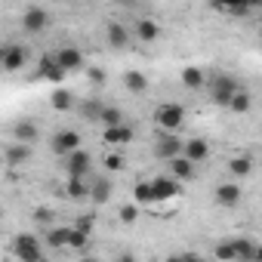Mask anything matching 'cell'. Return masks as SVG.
<instances>
[{
  "mask_svg": "<svg viewBox=\"0 0 262 262\" xmlns=\"http://www.w3.org/2000/svg\"><path fill=\"white\" fill-rule=\"evenodd\" d=\"M207 90H210L213 105L228 108V102H231V96L241 90V83H237V77H231V74H216V77L207 83Z\"/></svg>",
  "mask_w": 262,
  "mask_h": 262,
  "instance_id": "cell-1",
  "label": "cell"
},
{
  "mask_svg": "<svg viewBox=\"0 0 262 262\" xmlns=\"http://www.w3.org/2000/svg\"><path fill=\"white\" fill-rule=\"evenodd\" d=\"M22 31L25 34H43L50 25H53V13L43 10V7H25L22 10V19H19Z\"/></svg>",
  "mask_w": 262,
  "mask_h": 262,
  "instance_id": "cell-2",
  "label": "cell"
},
{
  "mask_svg": "<svg viewBox=\"0 0 262 262\" xmlns=\"http://www.w3.org/2000/svg\"><path fill=\"white\" fill-rule=\"evenodd\" d=\"M28 62H31V50L25 43H7L4 53H0V65H4L7 74H19Z\"/></svg>",
  "mask_w": 262,
  "mask_h": 262,
  "instance_id": "cell-3",
  "label": "cell"
},
{
  "mask_svg": "<svg viewBox=\"0 0 262 262\" xmlns=\"http://www.w3.org/2000/svg\"><path fill=\"white\" fill-rule=\"evenodd\" d=\"M155 123L161 129H173V133H179V126L185 123V108L179 102H164L155 108Z\"/></svg>",
  "mask_w": 262,
  "mask_h": 262,
  "instance_id": "cell-4",
  "label": "cell"
},
{
  "mask_svg": "<svg viewBox=\"0 0 262 262\" xmlns=\"http://www.w3.org/2000/svg\"><path fill=\"white\" fill-rule=\"evenodd\" d=\"M182 151H185V139H179V133H173V129H161L158 139H155V158L173 161Z\"/></svg>",
  "mask_w": 262,
  "mask_h": 262,
  "instance_id": "cell-5",
  "label": "cell"
},
{
  "mask_svg": "<svg viewBox=\"0 0 262 262\" xmlns=\"http://www.w3.org/2000/svg\"><path fill=\"white\" fill-rule=\"evenodd\" d=\"M13 253L19 262H40L43 259V247H40V237L34 234H19L13 241Z\"/></svg>",
  "mask_w": 262,
  "mask_h": 262,
  "instance_id": "cell-6",
  "label": "cell"
},
{
  "mask_svg": "<svg viewBox=\"0 0 262 262\" xmlns=\"http://www.w3.org/2000/svg\"><path fill=\"white\" fill-rule=\"evenodd\" d=\"M105 40H108L111 50H129V43L136 40V34H133V28H126L120 19H111L105 25Z\"/></svg>",
  "mask_w": 262,
  "mask_h": 262,
  "instance_id": "cell-7",
  "label": "cell"
},
{
  "mask_svg": "<svg viewBox=\"0 0 262 262\" xmlns=\"http://www.w3.org/2000/svg\"><path fill=\"white\" fill-rule=\"evenodd\" d=\"M133 139H136V129L129 126L126 120L123 123H114V126H102V142L111 145V148H126Z\"/></svg>",
  "mask_w": 262,
  "mask_h": 262,
  "instance_id": "cell-8",
  "label": "cell"
},
{
  "mask_svg": "<svg viewBox=\"0 0 262 262\" xmlns=\"http://www.w3.org/2000/svg\"><path fill=\"white\" fill-rule=\"evenodd\" d=\"M77 148H80V133L77 129H59V133L50 139V151L59 155V158H65V155H71Z\"/></svg>",
  "mask_w": 262,
  "mask_h": 262,
  "instance_id": "cell-9",
  "label": "cell"
},
{
  "mask_svg": "<svg viewBox=\"0 0 262 262\" xmlns=\"http://www.w3.org/2000/svg\"><path fill=\"white\" fill-rule=\"evenodd\" d=\"M65 74H68V71L56 62V53H53V56H50V53H47V56H40V62H37V80L62 83V80H65Z\"/></svg>",
  "mask_w": 262,
  "mask_h": 262,
  "instance_id": "cell-10",
  "label": "cell"
},
{
  "mask_svg": "<svg viewBox=\"0 0 262 262\" xmlns=\"http://www.w3.org/2000/svg\"><path fill=\"white\" fill-rule=\"evenodd\" d=\"M62 161H65V173H68V176H86V173L93 170V155H90V151H83V148H77V151L65 155Z\"/></svg>",
  "mask_w": 262,
  "mask_h": 262,
  "instance_id": "cell-11",
  "label": "cell"
},
{
  "mask_svg": "<svg viewBox=\"0 0 262 262\" xmlns=\"http://www.w3.org/2000/svg\"><path fill=\"white\" fill-rule=\"evenodd\" d=\"M4 161H7V167H13V170L25 167V164L31 161V142H19V139H13V142L7 145V151H4Z\"/></svg>",
  "mask_w": 262,
  "mask_h": 262,
  "instance_id": "cell-12",
  "label": "cell"
},
{
  "mask_svg": "<svg viewBox=\"0 0 262 262\" xmlns=\"http://www.w3.org/2000/svg\"><path fill=\"white\" fill-rule=\"evenodd\" d=\"M10 136L13 139H19V142H37L40 139V126L31 120V117H19V120H13V126H10Z\"/></svg>",
  "mask_w": 262,
  "mask_h": 262,
  "instance_id": "cell-13",
  "label": "cell"
},
{
  "mask_svg": "<svg viewBox=\"0 0 262 262\" xmlns=\"http://www.w3.org/2000/svg\"><path fill=\"white\" fill-rule=\"evenodd\" d=\"M133 34H136L139 43H158L161 40V25L151 16H139L136 25H133Z\"/></svg>",
  "mask_w": 262,
  "mask_h": 262,
  "instance_id": "cell-14",
  "label": "cell"
},
{
  "mask_svg": "<svg viewBox=\"0 0 262 262\" xmlns=\"http://www.w3.org/2000/svg\"><path fill=\"white\" fill-rule=\"evenodd\" d=\"M167 167H170V176H176L179 182H191L198 176V164L185 155H176L173 161H167Z\"/></svg>",
  "mask_w": 262,
  "mask_h": 262,
  "instance_id": "cell-15",
  "label": "cell"
},
{
  "mask_svg": "<svg viewBox=\"0 0 262 262\" xmlns=\"http://www.w3.org/2000/svg\"><path fill=\"white\" fill-rule=\"evenodd\" d=\"M56 62L71 74V71H83L86 68V59H83V53L77 50V47H62L59 53H56Z\"/></svg>",
  "mask_w": 262,
  "mask_h": 262,
  "instance_id": "cell-16",
  "label": "cell"
},
{
  "mask_svg": "<svg viewBox=\"0 0 262 262\" xmlns=\"http://www.w3.org/2000/svg\"><path fill=\"white\" fill-rule=\"evenodd\" d=\"M151 182H155V191H158V204L173 201V198L182 194V182L176 176H161V179H151Z\"/></svg>",
  "mask_w": 262,
  "mask_h": 262,
  "instance_id": "cell-17",
  "label": "cell"
},
{
  "mask_svg": "<svg viewBox=\"0 0 262 262\" xmlns=\"http://www.w3.org/2000/svg\"><path fill=\"white\" fill-rule=\"evenodd\" d=\"M241 185L237 182H219L216 185V191H213V198H216V204L219 207H237L241 204Z\"/></svg>",
  "mask_w": 262,
  "mask_h": 262,
  "instance_id": "cell-18",
  "label": "cell"
},
{
  "mask_svg": "<svg viewBox=\"0 0 262 262\" xmlns=\"http://www.w3.org/2000/svg\"><path fill=\"white\" fill-rule=\"evenodd\" d=\"M179 80H182V86L185 90H207V74H204V68H198V65H185L182 68V74H179Z\"/></svg>",
  "mask_w": 262,
  "mask_h": 262,
  "instance_id": "cell-19",
  "label": "cell"
},
{
  "mask_svg": "<svg viewBox=\"0 0 262 262\" xmlns=\"http://www.w3.org/2000/svg\"><path fill=\"white\" fill-rule=\"evenodd\" d=\"M148 86H151L148 74H142V71H123V90L126 93L142 96V93H148Z\"/></svg>",
  "mask_w": 262,
  "mask_h": 262,
  "instance_id": "cell-20",
  "label": "cell"
},
{
  "mask_svg": "<svg viewBox=\"0 0 262 262\" xmlns=\"http://www.w3.org/2000/svg\"><path fill=\"white\" fill-rule=\"evenodd\" d=\"M185 158H191L194 164H204L207 158H210V142L207 139H201V136H194V139H185V151H182Z\"/></svg>",
  "mask_w": 262,
  "mask_h": 262,
  "instance_id": "cell-21",
  "label": "cell"
},
{
  "mask_svg": "<svg viewBox=\"0 0 262 262\" xmlns=\"http://www.w3.org/2000/svg\"><path fill=\"white\" fill-rule=\"evenodd\" d=\"M90 188H93V182H86V176H68L65 194H68L71 201H86V198H90Z\"/></svg>",
  "mask_w": 262,
  "mask_h": 262,
  "instance_id": "cell-22",
  "label": "cell"
},
{
  "mask_svg": "<svg viewBox=\"0 0 262 262\" xmlns=\"http://www.w3.org/2000/svg\"><path fill=\"white\" fill-rule=\"evenodd\" d=\"M50 108L53 111H74L77 108V99L71 90H53L50 93Z\"/></svg>",
  "mask_w": 262,
  "mask_h": 262,
  "instance_id": "cell-23",
  "label": "cell"
},
{
  "mask_svg": "<svg viewBox=\"0 0 262 262\" xmlns=\"http://www.w3.org/2000/svg\"><path fill=\"white\" fill-rule=\"evenodd\" d=\"M111 191H114L111 179H108V176H99V179L93 182V188H90V201L102 207V204H108V201H111Z\"/></svg>",
  "mask_w": 262,
  "mask_h": 262,
  "instance_id": "cell-24",
  "label": "cell"
},
{
  "mask_svg": "<svg viewBox=\"0 0 262 262\" xmlns=\"http://www.w3.org/2000/svg\"><path fill=\"white\" fill-rule=\"evenodd\" d=\"M250 108H253V96H250V90H247V86H241V90L231 96L228 111H231V114H250Z\"/></svg>",
  "mask_w": 262,
  "mask_h": 262,
  "instance_id": "cell-25",
  "label": "cell"
},
{
  "mask_svg": "<svg viewBox=\"0 0 262 262\" xmlns=\"http://www.w3.org/2000/svg\"><path fill=\"white\" fill-rule=\"evenodd\" d=\"M133 198H136V204H139V207H151V204H158L155 182H136V188H133Z\"/></svg>",
  "mask_w": 262,
  "mask_h": 262,
  "instance_id": "cell-26",
  "label": "cell"
},
{
  "mask_svg": "<svg viewBox=\"0 0 262 262\" xmlns=\"http://www.w3.org/2000/svg\"><path fill=\"white\" fill-rule=\"evenodd\" d=\"M68 241H71V228H62V225H50V228H47V244H50L53 250L68 247Z\"/></svg>",
  "mask_w": 262,
  "mask_h": 262,
  "instance_id": "cell-27",
  "label": "cell"
},
{
  "mask_svg": "<svg viewBox=\"0 0 262 262\" xmlns=\"http://www.w3.org/2000/svg\"><path fill=\"white\" fill-rule=\"evenodd\" d=\"M228 170H231V176H250L253 173V158L250 155H237V158H231L228 161Z\"/></svg>",
  "mask_w": 262,
  "mask_h": 262,
  "instance_id": "cell-28",
  "label": "cell"
},
{
  "mask_svg": "<svg viewBox=\"0 0 262 262\" xmlns=\"http://www.w3.org/2000/svg\"><path fill=\"white\" fill-rule=\"evenodd\" d=\"M256 4V0H213V7L216 10H222V13H244V10H250Z\"/></svg>",
  "mask_w": 262,
  "mask_h": 262,
  "instance_id": "cell-29",
  "label": "cell"
},
{
  "mask_svg": "<svg viewBox=\"0 0 262 262\" xmlns=\"http://www.w3.org/2000/svg\"><path fill=\"white\" fill-rule=\"evenodd\" d=\"M99 123H102V126L123 123V111H120L117 105H102V111H99Z\"/></svg>",
  "mask_w": 262,
  "mask_h": 262,
  "instance_id": "cell-30",
  "label": "cell"
},
{
  "mask_svg": "<svg viewBox=\"0 0 262 262\" xmlns=\"http://www.w3.org/2000/svg\"><path fill=\"white\" fill-rule=\"evenodd\" d=\"M102 167H105L108 173H123V170H126V155H123V151H108L105 161H102Z\"/></svg>",
  "mask_w": 262,
  "mask_h": 262,
  "instance_id": "cell-31",
  "label": "cell"
},
{
  "mask_svg": "<svg viewBox=\"0 0 262 262\" xmlns=\"http://www.w3.org/2000/svg\"><path fill=\"white\" fill-rule=\"evenodd\" d=\"M77 111H80V117H86V120H99L102 102H99V99H86V102H77Z\"/></svg>",
  "mask_w": 262,
  "mask_h": 262,
  "instance_id": "cell-32",
  "label": "cell"
},
{
  "mask_svg": "<svg viewBox=\"0 0 262 262\" xmlns=\"http://www.w3.org/2000/svg\"><path fill=\"white\" fill-rule=\"evenodd\" d=\"M234 241V250H237V259H247V262H253V253H256V244L250 241V237H231Z\"/></svg>",
  "mask_w": 262,
  "mask_h": 262,
  "instance_id": "cell-33",
  "label": "cell"
},
{
  "mask_svg": "<svg viewBox=\"0 0 262 262\" xmlns=\"http://www.w3.org/2000/svg\"><path fill=\"white\" fill-rule=\"evenodd\" d=\"M86 244H90V234L71 225V241H68V247H71V250H86Z\"/></svg>",
  "mask_w": 262,
  "mask_h": 262,
  "instance_id": "cell-34",
  "label": "cell"
},
{
  "mask_svg": "<svg viewBox=\"0 0 262 262\" xmlns=\"http://www.w3.org/2000/svg\"><path fill=\"white\" fill-rule=\"evenodd\" d=\"M213 256H216V259H237V250H234V241H222V244H216V250H213Z\"/></svg>",
  "mask_w": 262,
  "mask_h": 262,
  "instance_id": "cell-35",
  "label": "cell"
},
{
  "mask_svg": "<svg viewBox=\"0 0 262 262\" xmlns=\"http://www.w3.org/2000/svg\"><path fill=\"white\" fill-rule=\"evenodd\" d=\"M117 219H120L123 225H129V222H136V219H139V204H126V207H120Z\"/></svg>",
  "mask_w": 262,
  "mask_h": 262,
  "instance_id": "cell-36",
  "label": "cell"
},
{
  "mask_svg": "<svg viewBox=\"0 0 262 262\" xmlns=\"http://www.w3.org/2000/svg\"><path fill=\"white\" fill-rule=\"evenodd\" d=\"M83 71H86V77H90V83H93V86H102V83H105V71H102V68H96V65H86Z\"/></svg>",
  "mask_w": 262,
  "mask_h": 262,
  "instance_id": "cell-37",
  "label": "cell"
},
{
  "mask_svg": "<svg viewBox=\"0 0 262 262\" xmlns=\"http://www.w3.org/2000/svg\"><path fill=\"white\" fill-rule=\"evenodd\" d=\"M34 222H40V225H53V210H47V207H37L34 210Z\"/></svg>",
  "mask_w": 262,
  "mask_h": 262,
  "instance_id": "cell-38",
  "label": "cell"
},
{
  "mask_svg": "<svg viewBox=\"0 0 262 262\" xmlns=\"http://www.w3.org/2000/svg\"><path fill=\"white\" fill-rule=\"evenodd\" d=\"M93 225H96V216H80V219L74 222V228H80V231H86V234H93Z\"/></svg>",
  "mask_w": 262,
  "mask_h": 262,
  "instance_id": "cell-39",
  "label": "cell"
},
{
  "mask_svg": "<svg viewBox=\"0 0 262 262\" xmlns=\"http://www.w3.org/2000/svg\"><path fill=\"white\" fill-rule=\"evenodd\" d=\"M117 7H123V10H136L139 7V0H114Z\"/></svg>",
  "mask_w": 262,
  "mask_h": 262,
  "instance_id": "cell-40",
  "label": "cell"
},
{
  "mask_svg": "<svg viewBox=\"0 0 262 262\" xmlns=\"http://www.w3.org/2000/svg\"><path fill=\"white\" fill-rule=\"evenodd\" d=\"M253 259H262V247H256V253H253Z\"/></svg>",
  "mask_w": 262,
  "mask_h": 262,
  "instance_id": "cell-41",
  "label": "cell"
}]
</instances>
